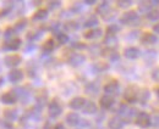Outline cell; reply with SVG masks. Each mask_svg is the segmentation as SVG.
Segmentation results:
<instances>
[{
	"mask_svg": "<svg viewBox=\"0 0 159 129\" xmlns=\"http://www.w3.org/2000/svg\"><path fill=\"white\" fill-rule=\"evenodd\" d=\"M96 12L102 15L103 17H107V15L110 12V4H109V1H103V2H100L99 5L97 6Z\"/></svg>",
	"mask_w": 159,
	"mask_h": 129,
	"instance_id": "obj_13",
	"label": "cell"
},
{
	"mask_svg": "<svg viewBox=\"0 0 159 129\" xmlns=\"http://www.w3.org/2000/svg\"><path fill=\"white\" fill-rule=\"evenodd\" d=\"M157 41H158V38L156 37V34H153V33H144L141 37V43L143 45H153Z\"/></svg>",
	"mask_w": 159,
	"mask_h": 129,
	"instance_id": "obj_11",
	"label": "cell"
},
{
	"mask_svg": "<svg viewBox=\"0 0 159 129\" xmlns=\"http://www.w3.org/2000/svg\"><path fill=\"white\" fill-rule=\"evenodd\" d=\"M54 46H55V44H54V40L53 39H48L44 44H43V51H45V53H50V51H53L54 50Z\"/></svg>",
	"mask_w": 159,
	"mask_h": 129,
	"instance_id": "obj_30",
	"label": "cell"
},
{
	"mask_svg": "<svg viewBox=\"0 0 159 129\" xmlns=\"http://www.w3.org/2000/svg\"><path fill=\"white\" fill-rule=\"evenodd\" d=\"M116 4L121 9H127L132 5V1L131 0H119V1H116Z\"/></svg>",
	"mask_w": 159,
	"mask_h": 129,
	"instance_id": "obj_39",
	"label": "cell"
},
{
	"mask_svg": "<svg viewBox=\"0 0 159 129\" xmlns=\"http://www.w3.org/2000/svg\"><path fill=\"white\" fill-rule=\"evenodd\" d=\"M47 99H48V94L47 92H40L38 95H37V97H36V104H37V106L42 109L45 104H47Z\"/></svg>",
	"mask_w": 159,
	"mask_h": 129,
	"instance_id": "obj_26",
	"label": "cell"
},
{
	"mask_svg": "<svg viewBox=\"0 0 159 129\" xmlns=\"http://www.w3.org/2000/svg\"><path fill=\"white\" fill-rule=\"evenodd\" d=\"M152 78L154 79V82H159V70L153 71V73H152Z\"/></svg>",
	"mask_w": 159,
	"mask_h": 129,
	"instance_id": "obj_42",
	"label": "cell"
},
{
	"mask_svg": "<svg viewBox=\"0 0 159 129\" xmlns=\"http://www.w3.org/2000/svg\"><path fill=\"white\" fill-rule=\"evenodd\" d=\"M0 71H1V66H0Z\"/></svg>",
	"mask_w": 159,
	"mask_h": 129,
	"instance_id": "obj_49",
	"label": "cell"
},
{
	"mask_svg": "<svg viewBox=\"0 0 159 129\" xmlns=\"http://www.w3.org/2000/svg\"><path fill=\"white\" fill-rule=\"evenodd\" d=\"M67 61H69V63L71 66L77 67V66L82 65L86 61V56L83 55V54H80V53H74V54H71V56L69 57Z\"/></svg>",
	"mask_w": 159,
	"mask_h": 129,
	"instance_id": "obj_7",
	"label": "cell"
},
{
	"mask_svg": "<svg viewBox=\"0 0 159 129\" xmlns=\"http://www.w3.org/2000/svg\"><path fill=\"white\" fill-rule=\"evenodd\" d=\"M114 102H115V100H114V97L110 96V95H104V96L100 97V100H99V105L103 110H110V109L113 107Z\"/></svg>",
	"mask_w": 159,
	"mask_h": 129,
	"instance_id": "obj_8",
	"label": "cell"
},
{
	"mask_svg": "<svg viewBox=\"0 0 159 129\" xmlns=\"http://www.w3.org/2000/svg\"><path fill=\"white\" fill-rule=\"evenodd\" d=\"M15 34H16L15 28H7V29L5 31L4 37H5L6 40H10V39H14V38H15Z\"/></svg>",
	"mask_w": 159,
	"mask_h": 129,
	"instance_id": "obj_38",
	"label": "cell"
},
{
	"mask_svg": "<svg viewBox=\"0 0 159 129\" xmlns=\"http://www.w3.org/2000/svg\"><path fill=\"white\" fill-rule=\"evenodd\" d=\"M84 4H87V5H93V4H96L97 1L96 0H86V1H83Z\"/></svg>",
	"mask_w": 159,
	"mask_h": 129,
	"instance_id": "obj_44",
	"label": "cell"
},
{
	"mask_svg": "<svg viewBox=\"0 0 159 129\" xmlns=\"http://www.w3.org/2000/svg\"><path fill=\"white\" fill-rule=\"evenodd\" d=\"M99 92V84L97 82H91L86 85V92L89 95H97Z\"/></svg>",
	"mask_w": 159,
	"mask_h": 129,
	"instance_id": "obj_21",
	"label": "cell"
},
{
	"mask_svg": "<svg viewBox=\"0 0 159 129\" xmlns=\"http://www.w3.org/2000/svg\"><path fill=\"white\" fill-rule=\"evenodd\" d=\"M53 129H65V127H64V124H61V123H58L55 127Z\"/></svg>",
	"mask_w": 159,
	"mask_h": 129,
	"instance_id": "obj_45",
	"label": "cell"
},
{
	"mask_svg": "<svg viewBox=\"0 0 159 129\" xmlns=\"http://www.w3.org/2000/svg\"><path fill=\"white\" fill-rule=\"evenodd\" d=\"M80 116L77 113H75V112H70V113H67V116H66V123L69 124V126H71V127H75V126H77L80 123Z\"/></svg>",
	"mask_w": 159,
	"mask_h": 129,
	"instance_id": "obj_18",
	"label": "cell"
},
{
	"mask_svg": "<svg viewBox=\"0 0 159 129\" xmlns=\"http://www.w3.org/2000/svg\"><path fill=\"white\" fill-rule=\"evenodd\" d=\"M153 32H156V33H158L159 34V22L153 26Z\"/></svg>",
	"mask_w": 159,
	"mask_h": 129,
	"instance_id": "obj_43",
	"label": "cell"
},
{
	"mask_svg": "<svg viewBox=\"0 0 159 129\" xmlns=\"http://www.w3.org/2000/svg\"><path fill=\"white\" fill-rule=\"evenodd\" d=\"M57 40H58L59 44L62 45V44H66L69 41V37L64 32H59V33H57Z\"/></svg>",
	"mask_w": 159,
	"mask_h": 129,
	"instance_id": "obj_35",
	"label": "cell"
},
{
	"mask_svg": "<svg viewBox=\"0 0 159 129\" xmlns=\"http://www.w3.org/2000/svg\"><path fill=\"white\" fill-rule=\"evenodd\" d=\"M118 112H119V114L122 118H131V117L134 116V110L130 109L127 105H124V104L120 105ZM122 118H121V119H122Z\"/></svg>",
	"mask_w": 159,
	"mask_h": 129,
	"instance_id": "obj_15",
	"label": "cell"
},
{
	"mask_svg": "<svg viewBox=\"0 0 159 129\" xmlns=\"http://www.w3.org/2000/svg\"><path fill=\"white\" fill-rule=\"evenodd\" d=\"M60 5H61L60 1H49V4H48L49 9H58Z\"/></svg>",
	"mask_w": 159,
	"mask_h": 129,
	"instance_id": "obj_41",
	"label": "cell"
},
{
	"mask_svg": "<svg viewBox=\"0 0 159 129\" xmlns=\"http://www.w3.org/2000/svg\"><path fill=\"white\" fill-rule=\"evenodd\" d=\"M149 97H151V92H149V90H148V89H143V90L139 92V96H137V100H139L142 105H144V104L148 102Z\"/></svg>",
	"mask_w": 159,
	"mask_h": 129,
	"instance_id": "obj_25",
	"label": "cell"
},
{
	"mask_svg": "<svg viewBox=\"0 0 159 129\" xmlns=\"http://www.w3.org/2000/svg\"><path fill=\"white\" fill-rule=\"evenodd\" d=\"M120 84L116 79H113L110 82H108L105 85H104V92H107V95H113V94H116L119 92Z\"/></svg>",
	"mask_w": 159,
	"mask_h": 129,
	"instance_id": "obj_6",
	"label": "cell"
},
{
	"mask_svg": "<svg viewBox=\"0 0 159 129\" xmlns=\"http://www.w3.org/2000/svg\"><path fill=\"white\" fill-rule=\"evenodd\" d=\"M84 104H86V100H84L83 97H81V96H77V97H74V99L70 101L69 106H70L72 110H80V109H82V107L84 106Z\"/></svg>",
	"mask_w": 159,
	"mask_h": 129,
	"instance_id": "obj_14",
	"label": "cell"
},
{
	"mask_svg": "<svg viewBox=\"0 0 159 129\" xmlns=\"http://www.w3.org/2000/svg\"><path fill=\"white\" fill-rule=\"evenodd\" d=\"M136 21H139V15L136 11L131 10V11H127V12H124L120 17V22L122 24H132L135 23Z\"/></svg>",
	"mask_w": 159,
	"mask_h": 129,
	"instance_id": "obj_2",
	"label": "cell"
},
{
	"mask_svg": "<svg viewBox=\"0 0 159 129\" xmlns=\"http://www.w3.org/2000/svg\"><path fill=\"white\" fill-rule=\"evenodd\" d=\"M9 79H10V82H12V83H19L21 82L22 79H23V72L21 71V70H12L10 73H9Z\"/></svg>",
	"mask_w": 159,
	"mask_h": 129,
	"instance_id": "obj_16",
	"label": "cell"
},
{
	"mask_svg": "<svg viewBox=\"0 0 159 129\" xmlns=\"http://www.w3.org/2000/svg\"><path fill=\"white\" fill-rule=\"evenodd\" d=\"M2 82H4V79H2V78H0V85L2 84Z\"/></svg>",
	"mask_w": 159,
	"mask_h": 129,
	"instance_id": "obj_47",
	"label": "cell"
},
{
	"mask_svg": "<svg viewBox=\"0 0 159 129\" xmlns=\"http://www.w3.org/2000/svg\"><path fill=\"white\" fill-rule=\"evenodd\" d=\"M27 26V19H20L16 24H15V31H16V33H19V32H21V31H23L25 29V27Z\"/></svg>",
	"mask_w": 159,
	"mask_h": 129,
	"instance_id": "obj_36",
	"label": "cell"
},
{
	"mask_svg": "<svg viewBox=\"0 0 159 129\" xmlns=\"http://www.w3.org/2000/svg\"><path fill=\"white\" fill-rule=\"evenodd\" d=\"M64 28H65V31H67V32H75V31L79 28V23L75 22V21H69V22H66V23L64 24Z\"/></svg>",
	"mask_w": 159,
	"mask_h": 129,
	"instance_id": "obj_29",
	"label": "cell"
},
{
	"mask_svg": "<svg viewBox=\"0 0 159 129\" xmlns=\"http://www.w3.org/2000/svg\"><path fill=\"white\" fill-rule=\"evenodd\" d=\"M137 96H139V92L136 90V87H129L125 92H124V99L129 102V104H135L137 101Z\"/></svg>",
	"mask_w": 159,
	"mask_h": 129,
	"instance_id": "obj_4",
	"label": "cell"
},
{
	"mask_svg": "<svg viewBox=\"0 0 159 129\" xmlns=\"http://www.w3.org/2000/svg\"><path fill=\"white\" fill-rule=\"evenodd\" d=\"M147 19L149 21H153V22L159 21V11L157 9H152L151 11L147 12Z\"/></svg>",
	"mask_w": 159,
	"mask_h": 129,
	"instance_id": "obj_33",
	"label": "cell"
},
{
	"mask_svg": "<svg viewBox=\"0 0 159 129\" xmlns=\"http://www.w3.org/2000/svg\"><path fill=\"white\" fill-rule=\"evenodd\" d=\"M4 63L7 67H16L21 63V56L19 55H7L4 58Z\"/></svg>",
	"mask_w": 159,
	"mask_h": 129,
	"instance_id": "obj_10",
	"label": "cell"
},
{
	"mask_svg": "<svg viewBox=\"0 0 159 129\" xmlns=\"http://www.w3.org/2000/svg\"><path fill=\"white\" fill-rule=\"evenodd\" d=\"M14 92L16 94L17 99H21L22 102H27V101H28V99H30V92H27L25 88H17V89H15Z\"/></svg>",
	"mask_w": 159,
	"mask_h": 129,
	"instance_id": "obj_20",
	"label": "cell"
},
{
	"mask_svg": "<svg viewBox=\"0 0 159 129\" xmlns=\"http://www.w3.org/2000/svg\"><path fill=\"white\" fill-rule=\"evenodd\" d=\"M152 4H151V1H141L139 4V11H143V12H148V11H151L152 10Z\"/></svg>",
	"mask_w": 159,
	"mask_h": 129,
	"instance_id": "obj_32",
	"label": "cell"
},
{
	"mask_svg": "<svg viewBox=\"0 0 159 129\" xmlns=\"http://www.w3.org/2000/svg\"><path fill=\"white\" fill-rule=\"evenodd\" d=\"M120 31V27L116 24H111L107 28V34H111V36H116V33Z\"/></svg>",
	"mask_w": 159,
	"mask_h": 129,
	"instance_id": "obj_37",
	"label": "cell"
},
{
	"mask_svg": "<svg viewBox=\"0 0 159 129\" xmlns=\"http://www.w3.org/2000/svg\"><path fill=\"white\" fill-rule=\"evenodd\" d=\"M0 100H1V102L6 104V105H12V104H15L17 101V96H16L15 92L12 90V92H7L5 94H2Z\"/></svg>",
	"mask_w": 159,
	"mask_h": 129,
	"instance_id": "obj_9",
	"label": "cell"
},
{
	"mask_svg": "<svg viewBox=\"0 0 159 129\" xmlns=\"http://www.w3.org/2000/svg\"><path fill=\"white\" fill-rule=\"evenodd\" d=\"M152 123V119H151V116L147 113V112H139L136 117V124L139 126V128H148Z\"/></svg>",
	"mask_w": 159,
	"mask_h": 129,
	"instance_id": "obj_1",
	"label": "cell"
},
{
	"mask_svg": "<svg viewBox=\"0 0 159 129\" xmlns=\"http://www.w3.org/2000/svg\"><path fill=\"white\" fill-rule=\"evenodd\" d=\"M93 68L97 71V72H104L109 68V63H107L105 61H97L94 65H93Z\"/></svg>",
	"mask_w": 159,
	"mask_h": 129,
	"instance_id": "obj_28",
	"label": "cell"
},
{
	"mask_svg": "<svg viewBox=\"0 0 159 129\" xmlns=\"http://www.w3.org/2000/svg\"><path fill=\"white\" fill-rule=\"evenodd\" d=\"M104 53H102L104 56H107L110 61H116V60H119L120 55L118 54V51H115L113 48H108V49H105V50H103Z\"/></svg>",
	"mask_w": 159,
	"mask_h": 129,
	"instance_id": "obj_22",
	"label": "cell"
},
{
	"mask_svg": "<svg viewBox=\"0 0 159 129\" xmlns=\"http://www.w3.org/2000/svg\"><path fill=\"white\" fill-rule=\"evenodd\" d=\"M102 34H103V31L100 28H92V29H89V31H87V32L83 33V38L89 39V40H93V39L99 38Z\"/></svg>",
	"mask_w": 159,
	"mask_h": 129,
	"instance_id": "obj_12",
	"label": "cell"
},
{
	"mask_svg": "<svg viewBox=\"0 0 159 129\" xmlns=\"http://www.w3.org/2000/svg\"><path fill=\"white\" fill-rule=\"evenodd\" d=\"M97 24H98V19H97L96 16H89L88 19H86V22L83 23V26L87 27V28L94 27V26H97Z\"/></svg>",
	"mask_w": 159,
	"mask_h": 129,
	"instance_id": "obj_34",
	"label": "cell"
},
{
	"mask_svg": "<svg viewBox=\"0 0 159 129\" xmlns=\"http://www.w3.org/2000/svg\"><path fill=\"white\" fill-rule=\"evenodd\" d=\"M21 46V40L19 38H14V39H10V40H5V43L2 44V50L5 51H14V50H17Z\"/></svg>",
	"mask_w": 159,
	"mask_h": 129,
	"instance_id": "obj_5",
	"label": "cell"
},
{
	"mask_svg": "<svg viewBox=\"0 0 159 129\" xmlns=\"http://www.w3.org/2000/svg\"><path fill=\"white\" fill-rule=\"evenodd\" d=\"M157 94H158V96H159V88L157 89Z\"/></svg>",
	"mask_w": 159,
	"mask_h": 129,
	"instance_id": "obj_48",
	"label": "cell"
},
{
	"mask_svg": "<svg viewBox=\"0 0 159 129\" xmlns=\"http://www.w3.org/2000/svg\"><path fill=\"white\" fill-rule=\"evenodd\" d=\"M42 36V33L40 32H30L28 34H27V38L31 40V41H34L36 39H38V38Z\"/></svg>",
	"mask_w": 159,
	"mask_h": 129,
	"instance_id": "obj_40",
	"label": "cell"
},
{
	"mask_svg": "<svg viewBox=\"0 0 159 129\" xmlns=\"http://www.w3.org/2000/svg\"><path fill=\"white\" fill-rule=\"evenodd\" d=\"M83 109V112L87 113V114H93L97 112V105L93 102V101H86L84 106L82 107Z\"/></svg>",
	"mask_w": 159,
	"mask_h": 129,
	"instance_id": "obj_23",
	"label": "cell"
},
{
	"mask_svg": "<svg viewBox=\"0 0 159 129\" xmlns=\"http://www.w3.org/2000/svg\"><path fill=\"white\" fill-rule=\"evenodd\" d=\"M48 17V10H44V9H40L37 12H34V15L32 16L33 21H43Z\"/></svg>",
	"mask_w": 159,
	"mask_h": 129,
	"instance_id": "obj_27",
	"label": "cell"
},
{
	"mask_svg": "<svg viewBox=\"0 0 159 129\" xmlns=\"http://www.w3.org/2000/svg\"><path fill=\"white\" fill-rule=\"evenodd\" d=\"M44 129H52V126H50V123H45V126H44Z\"/></svg>",
	"mask_w": 159,
	"mask_h": 129,
	"instance_id": "obj_46",
	"label": "cell"
},
{
	"mask_svg": "<svg viewBox=\"0 0 159 129\" xmlns=\"http://www.w3.org/2000/svg\"><path fill=\"white\" fill-rule=\"evenodd\" d=\"M17 117H19V114H17V111L14 110V109H7V110L4 111V118L6 119V121H16L17 119Z\"/></svg>",
	"mask_w": 159,
	"mask_h": 129,
	"instance_id": "obj_24",
	"label": "cell"
},
{
	"mask_svg": "<svg viewBox=\"0 0 159 129\" xmlns=\"http://www.w3.org/2000/svg\"><path fill=\"white\" fill-rule=\"evenodd\" d=\"M124 55H125V57H127L130 60H134V58H137L139 56V50L135 46H130V48L125 49Z\"/></svg>",
	"mask_w": 159,
	"mask_h": 129,
	"instance_id": "obj_19",
	"label": "cell"
},
{
	"mask_svg": "<svg viewBox=\"0 0 159 129\" xmlns=\"http://www.w3.org/2000/svg\"><path fill=\"white\" fill-rule=\"evenodd\" d=\"M118 41L116 39V36H111V34H107L105 38H104V43L109 46V48H113V45H115Z\"/></svg>",
	"mask_w": 159,
	"mask_h": 129,
	"instance_id": "obj_31",
	"label": "cell"
},
{
	"mask_svg": "<svg viewBox=\"0 0 159 129\" xmlns=\"http://www.w3.org/2000/svg\"><path fill=\"white\" fill-rule=\"evenodd\" d=\"M108 127L109 129H121L124 127V121L120 117H113L109 119Z\"/></svg>",
	"mask_w": 159,
	"mask_h": 129,
	"instance_id": "obj_17",
	"label": "cell"
},
{
	"mask_svg": "<svg viewBox=\"0 0 159 129\" xmlns=\"http://www.w3.org/2000/svg\"><path fill=\"white\" fill-rule=\"evenodd\" d=\"M61 112H62V107H61L60 102L58 101V99L52 100V102L48 106V113H49V116L55 118V117H58V116L61 114Z\"/></svg>",
	"mask_w": 159,
	"mask_h": 129,
	"instance_id": "obj_3",
	"label": "cell"
}]
</instances>
